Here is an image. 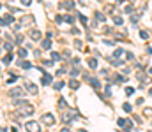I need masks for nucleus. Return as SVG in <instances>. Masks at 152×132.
Segmentation results:
<instances>
[{
    "label": "nucleus",
    "mask_w": 152,
    "mask_h": 132,
    "mask_svg": "<svg viewBox=\"0 0 152 132\" xmlns=\"http://www.w3.org/2000/svg\"><path fill=\"white\" fill-rule=\"evenodd\" d=\"M9 95H11V97H21V95H23V90L18 88V86H16V88H11V90H9Z\"/></svg>",
    "instance_id": "423d86ee"
},
{
    "label": "nucleus",
    "mask_w": 152,
    "mask_h": 132,
    "mask_svg": "<svg viewBox=\"0 0 152 132\" xmlns=\"http://www.w3.org/2000/svg\"><path fill=\"white\" fill-rule=\"evenodd\" d=\"M62 86H64V83H62V81H57V83L53 85V88H55V90H62Z\"/></svg>",
    "instance_id": "5701e85b"
},
{
    "label": "nucleus",
    "mask_w": 152,
    "mask_h": 132,
    "mask_svg": "<svg viewBox=\"0 0 152 132\" xmlns=\"http://www.w3.org/2000/svg\"><path fill=\"white\" fill-rule=\"evenodd\" d=\"M64 21H66V23H71V25H73V23H74V18H73V16L69 14V16H64Z\"/></svg>",
    "instance_id": "6ab92c4d"
},
{
    "label": "nucleus",
    "mask_w": 152,
    "mask_h": 132,
    "mask_svg": "<svg viewBox=\"0 0 152 132\" xmlns=\"http://www.w3.org/2000/svg\"><path fill=\"white\" fill-rule=\"evenodd\" d=\"M55 21H57L58 25H60V23H64V16H60V14H57V16H55Z\"/></svg>",
    "instance_id": "b1692460"
},
{
    "label": "nucleus",
    "mask_w": 152,
    "mask_h": 132,
    "mask_svg": "<svg viewBox=\"0 0 152 132\" xmlns=\"http://www.w3.org/2000/svg\"><path fill=\"white\" fill-rule=\"evenodd\" d=\"M25 129H27V130H32V132H37V130H41L39 123H37V122H34V120L27 122V123H25Z\"/></svg>",
    "instance_id": "7ed1b4c3"
},
{
    "label": "nucleus",
    "mask_w": 152,
    "mask_h": 132,
    "mask_svg": "<svg viewBox=\"0 0 152 132\" xmlns=\"http://www.w3.org/2000/svg\"><path fill=\"white\" fill-rule=\"evenodd\" d=\"M4 48H5L7 51H11V49H12V44H11V42H5V44H4Z\"/></svg>",
    "instance_id": "2f4dec72"
},
{
    "label": "nucleus",
    "mask_w": 152,
    "mask_h": 132,
    "mask_svg": "<svg viewBox=\"0 0 152 132\" xmlns=\"http://www.w3.org/2000/svg\"><path fill=\"white\" fill-rule=\"evenodd\" d=\"M112 64H113L115 67H120V65H124V60H110Z\"/></svg>",
    "instance_id": "4be33fe9"
},
{
    "label": "nucleus",
    "mask_w": 152,
    "mask_h": 132,
    "mask_svg": "<svg viewBox=\"0 0 152 132\" xmlns=\"http://www.w3.org/2000/svg\"><path fill=\"white\" fill-rule=\"evenodd\" d=\"M58 9H74V2H62V4H58Z\"/></svg>",
    "instance_id": "0eeeda50"
},
{
    "label": "nucleus",
    "mask_w": 152,
    "mask_h": 132,
    "mask_svg": "<svg viewBox=\"0 0 152 132\" xmlns=\"http://www.w3.org/2000/svg\"><path fill=\"white\" fill-rule=\"evenodd\" d=\"M126 93H127V95H133V93H134V88L127 86V88H126Z\"/></svg>",
    "instance_id": "cd10ccee"
},
{
    "label": "nucleus",
    "mask_w": 152,
    "mask_h": 132,
    "mask_svg": "<svg viewBox=\"0 0 152 132\" xmlns=\"http://www.w3.org/2000/svg\"><path fill=\"white\" fill-rule=\"evenodd\" d=\"M96 20H97V21H101V23H103V21H104V20H106V18H104V14H103V12H96Z\"/></svg>",
    "instance_id": "f3484780"
},
{
    "label": "nucleus",
    "mask_w": 152,
    "mask_h": 132,
    "mask_svg": "<svg viewBox=\"0 0 152 132\" xmlns=\"http://www.w3.org/2000/svg\"><path fill=\"white\" fill-rule=\"evenodd\" d=\"M74 48H76V49H81V48H83V46H81V41H76V42H74Z\"/></svg>",
    "instance_id": "f704fd0d"
},
{
    "label": "nucleus",
    "mask_w": 152,
    "mask_h": 132,
    "mask_svg": "<svg viewBox=\"0 0 152 132\" xmlns=\"http://www.w3.org/2000/svg\"><path fill=\"white\" fill-rule=\"evenodd\" d=\"M18 55H20L21 58H25V56H27V49H25V48H20V49H18Z\"/></svg>",
    "instance_id": "aec40b11"
},
{
    "label": "nucleus",
    "mask_w": 152,
    "mask_h": 132,
    "mask_svg": "<svg viewBox=\"0 0 152 132\" xmlns=\"http://www.w3.org/2000/svg\"><path fill=\"white\" fill-rule=\"evenodd\" d=\"M131 109H133V107H131V104H124V111H127V113H131Z\"/></svg>",
    "instance_id": "473e14b6"
},
{
    "label": "nucleus",
    "mask_w": 152,
    "mask_h": 132,
    "mask_svg": "<svg viewBox=\"0 0 152 132\" xmlns=\"http://www.w3.org/2000/svg\"><path fill=\"white\" fill-rule=\"evenodd\" d=\"M78 18H80V21H81L83 25H87V23H88V20H87V18H85L83 14H78Z\"/></svg>",
    "instance_id": "393cba45"
},
{
    "label": "nucleus",
    "mask_w": 152,
    "mask_h": 132,
    "mask_svg": "<svg viewBox=\"0 0 152 132\" xmlns=\"http://www.w3.org/2000/svg\"><path fill=\"white\" fill-rule=\"evenodd\" d=\"M30 39H32V41H39V39H41V32H39V30H32V32H30Z\"/></svg>",
    "instance_id": "ddd939ff"
},
{
    "label": "nucleus",
    "mask_w": 152,
    "mask_h": 132,
    "mask_svg": "<svg viewBox=\"0 0 152 132\" xmlns=\"http://www.w3.org/2000/svg\"><path fill=\"white\" fill-rule=\"evenodd\" d=\"M41 122H42L44 125H48V127H50V125H53V123H55V118H53V115H51V113H46V115H42V116H41Z\"/></svg>",
    "instance_id": "f03ea898"
},
{
    "label": "nucleus",
    "mask_w": 152,
    "mask_h": 132,
    "mask_svg": "<svg viewBox=\"0 0 152 132\" xmlns=\"http://www.w3.org/2000/svg\"><path fill=\"white\" fill-rule=\"evenodd\" d=\"M21 41H23V37L21 35H16V44H21Z\"/></svg>",
    "instance_id": "e433bc0d"
},
{
    "label": "nucleus",
    "mask_w": 152,
    "mask_h": 132,
    "mask_svg": "<svg viewBox=\"0 0 152 132\" xmlns=\"http://www.w3.org/2000/svg\"><path fill=\"white\" fill-rule=\"evenodd\" d=\"M67 104H66V99H60L58 100V107H66Z\"/></svg>",
    "instance_id": "c756f323"
},
{
    "label": "nucleus",
    "mask_w": 152,
    "mask_h": 132,
    "mask_svg": "<svg viewBox=\"0 0 152 132\" xmlns=\"http://www.w3.org/2000/svg\"><path fill=\"white\" fill-rule=\"evenodd\" d=\"M25 88H27V92H28V93H32V95H36V93H37V86H36L34 83H25Z\"/></svg>",
    "instance_id": "39448f33"
},
{
    "label": "nucleus",
    "mask_w": 152,
    "mask_h": 132,
    "mask_svg": "<svg viewBox=\"0 0 152 132\" xmlns=\"http://www.w3.org/2000/svg\"><path fill=\"white\" fill-rule=\"evenodd\" d=\"M140 37H142V39H149V33L145 32V30H142V32H140Z\"/></svg>",
    "instance_id": "7c9ffc66"
},
{
    "label": "nucleus",
    "mask_w": 152,
    "mask_h": 132,
    "mask_svg": "<svg viewBox=\"0 0 152 132\" xmlns=\"http://www.w3.org/2000/svg\"><path fill=\"white\" fill-rule=\"evenodd\" d=\"M11 62H12V55H11V53H7V55L2 58V64H4V65H9Z\"/></svg>",
    "instance_id": "f8f14e48"
},
{
    "label": "nucleus",
    "mask_w": 152,
    "mask_h": 132,
    "mask_svg": "<svg viewBox=\"0 0 152 132\" xmlns=\"http://www.w3.org/2000/svg\"><path fill=\"white\" fill-rule=\"evenodd\" d=\"M117 2H124V0H117Z\"/></svg>",
    "instance_id": "c03bdc74"
},
{
    "label": "nucleus",
    "mask_w": 152,
    "mask_h": 132,
    "mask_svg": "<svg viewBox=\"0 0 152 132\" xmlns=\"http://www.w3.org/2000/svg\"><path fill=\"white\" fill-rule=\"evenodd\" d=\"M21 23H23V25H28V23H32V16H23Z\"/></svg>",
    "instance_id": "a211bd4d"
},
{
    "label": "nucleus",
    "mask_w": 152,
    "mask_h": 132,
    "mask_svg": "<svg viewBox=\"0 0 152 132\" xmlns=\"http://www.w3.org/2000/svg\"><path fill=\"white\" fill-rule=\"evenodd\" d=\"M16 79H18V76H11V78H9V79H7V83H14V81H16Z\"/></svg>",
    "instance_id": "c9c22d12"
},
{
    "label": "nucleus",
    "mask_w": 152,
    "mask_h": 132,
    "mask_svg": "<svg viewBox=\"0 0 152 132\" xmlns=\"http://www.w3.org/2000/svg\"><path fill=\"white\" fill-rule=\"evenodd\" d=\"M41 83H42V85H50V83H51V74H46V72H44V76L41 78Z\"/></svg>",
    "instance_id": "6e6552de"
},
{
    "label": "nucleus",
    "mask_w": 152,
    "mask_h": 132,
    "mask_svg": "<svg viewBox=\"0 0 152 132\" xmlns=\"http://www.w3.org/2000/svg\"><path fill=\"white\" fill-rule=\"evenodd\" d=\"M12 23H14V18L11 14H5L0 18V25H12Z\"/></svg>",
    "instance_id": "20e7f679"
},
{
    "label": "nucleus",
    "mask_w": 152,
    "mask_h": 132,
    "mask_svg": "<svg viewBox=\"0 0 152 132\" xmlns=\"http://www.w3.org/2000/svg\"><path fill=\"white\" fill-rule=\"evenodd\" d=\"M113 23L115 25H122V18H113Z\"/></svg>",
    "instance_id": "72a5a7b5"
},
{
    "label": "nucleus",
    "mask_w": 152,
    "mask_h": 132,
    "mask_svg": "<svg viewBox=\"0 0 152 132\" xmlns=\"http://www.w3.org/2000/svg\"><path fill=\"white\" fill-rule=\"evenodd\" d=\"M88 67H90V69H96V67H97V60H96V58H88Z\"/></svg>",
    "instance_id": "2eb2a0df"
},
{
    "label": "nucleus",
    "mask_w": 152,
    "mask_h": 132,
    "mask_svg": "<svg viewBox=\"0 0 152 132\" xmlns=\"http://www.w3.org/2000/svg\"><path fill=\"white\" fill-rule=\"evenodd\" d=\"M41 48H42V49H50V48H51V41H50V37H46V41L41 42Z\"/></svg>",
    "instance_id": "9b49d317"
},
{
    "label": "nucleus",
    "mask_w": 152,
    "mask_h": 132,
    "mask_svg": "<svg viewBox=\"0 0 152 132\" xmlns=\"http://www.w3.org/2000/svg\"><path fill=\"white\" fill-rule=\"evenodd\" d=\"M16 64H18L20 67H23V69H32V64H30V62H23V60H18Z\"/></svg>",
    "instance_id": "4468645a"
},
{
    "label": "nucleus",
    "mask_w": 152,
    "mask_h": 132,
    "mask_svg": "<svg viewBox=\"0 0 152 132\" xmlns=\"http://www.w3.org/2000/svg\"><path fill=\"white\" fill-rule=\"evenodd\" d=\"M14 106H16V115L18 116H30L34 113V106L23 99L14 100Z\"/></svg>",
    "instance_id": "f257e3e1"
},
{
    "label": "nucleus",
    "mask_w": 152,
    "mask_h": 132,
    "mask_svg": "<svg viewBox=\"0 0 152 132\" xmlns=\"http://www.w3.org/2000/svg\"><path fill=\"white\" fill-rule=\"evenodd\" d=\"M74 118H76V115H64V116H62V122H64V123H71Z\"/></svg>",
    "instance_id": "9d476101"
},
{
    "label": "nucleus",
    "mask_w": 152,
    "mask_h": 132,
    "mask_svg": "<svg viewBox=\"0 0 152 132\" xmlns=\"http://www.w3.org/2000/svg\"><path fill=\"white\" fill-rule=\"evenodd\" d=\"M126 12H133V5H127L126 7Z\"/></svg>",
    "instance_id": "ea45409f"
},
{
    "label": "nucleus",
    "mask_w": 152,
    "mask_h": 132,
    "mask_svg": "<svg viewBox=\"0 0 152 132\" xmlns=\"http://www.w3.org/2000/svg\"><path fill=\"white\" fill-rule=\"evenodd\" d=\"M42 64H44L46 67H51L53 65V60H42Z\"/></svg>",
    "instance_id": "c85d7f7f"
},
{
    "label": "nucleus",
    "mask_w": 152,
    "mask_h": 132,
    "mask_svg": "<svg viewBox=\"0 0 152 132\" xmlns=\"http://www.w3.org/2000/svg\"><path fill=\"white\" fill-rule=\"evenodd\" d=\"M117 123H118V127H124V125H126V118H118Z\"/></svg>",
    "instance_id": "bb28decb"
},
{
    "label": "nucleus",
    "mask_w": 152,
    "mask_h": 132,
    "mask_svg": "<svg viewBox=\"0 0 152 132\" xmlns=\"http://www.w3.org/2000/svg\"><path fill=\"white\" fill-rule=\"evenodd\" d=\"M60 58H62V55H60V53H57V51H53V53H51V60H60Z\"/></svg>",
    "instance_id": "412c9836"
},
{
    "label": "nucleus",
    "mask_w": 152,
    "mask_h": 132,
    "mask_svg": "<svg viewBox=\"0 0 152 132\" xmlns=\"http://www.w3.org/2000/svg\"><path fill=\"white\" fill-rule=\"evenodd\" d=\"M150 95H152V88H150Z\"/></svg>",
    "instance_id": "a18cd8bd"
},
{
    "label": "nucleus",
    "mask_w": 152,
    "mask_h": 132,
    "mask_svg": "<svg viewBox=\"0 0 152 132\" xmlns=\"http://www.w3.org/2000/svg\"><path fill=\"white\" fill-rule=\"evenodd\" d=\"M149 72H150V74H152V67H150V69H149Z\"/></svg>",
    "instance_id": "37998d69"
},
{
    "label": "nucleus",
    "mask_w": 152,
    "mask_h": 132,
    "mask_svg": "<svg viewBox=\"0 0 152 132\" xmlns=\"http://www.w3.org/2000/svg\"><path fill=\"white\" fill-rule=\"evenodd\" d=\"M71 32L74 33V35H80V30H78V28H74V27H73V30H71Z\"/></svg>",
    "instance_id": "a19ab883"
},
{
    "label": "nucleus",
    "mask_w": 152,
    "mask_h": 132,
    "mask_svg": "<svg viewBox=\"0 0 152 132\" xmlns=\"http://www.w3.org/2000/svg\"><path fill=\"white\" fill-rule=\"evenodd\" d=\"M126 58H127V60H134V55H133V53H127Z\"/></svg>",
    "instance_id": "4c0bfd02"
},
{
    "label": "nucleus",
    "mask_w": 152,
    "mask_h": 132,
    "mask_svg": "<svg viewBox=\"0 0 152 132\" xmlns=\"http://www.w3.org/2000/svg\"><path fill=\"white\" fill-rule=\"evenodd\" d=\"M69 74H71V78H76V76L80 74V70H78V69H71V72H69Z\"/></svg>",
    "instance_id": "a878e982"
},
{
    "label": "nucleus",
    "mask_w": 152,
    "mask_h": 132,
    "mask_svg": "<svg viewBox=\"0 0 152 132\" xmlns=\"http://www.w3.org/2000/svg\"><path fill=\"white\" fill-rule=\"evenodd\" d=\"M87 81H88V83H90L94 88H101V83H99V79H96V78H88Z\"/></svg>",
    "instance_id": "1a4fd4ad"
},
{
    "label": "nucleus",
    "mask_w": 152,
    "mask_h": 132,
    "mask_svg": "<svg viewBox=\"0 0 152 132\" xmlns=\"http://www.w3.org/2000/svg\"><path fill=\"white\" fill-rule=\"evenodd\" d=\"M69 86H71L73 90H78V86H80V83H78L76 79H71V81H69Z\"/></svg>",
    "instance_id": "dca6fc26"
},
{
    "label": "nucleus",
    "mask_w": 152,
    "mask_h": 132,
    "mask_svg": "<svg viewBox=\"0 0 152 132\" xmlns=\"http://www.w3.org/2000/svg\"><path fill=\"white\" fill-rule=\"evenodd\" d=\"M21 4H23V5H30V4H32V0H21Z\"/></svg>",
    "instance_id": "58836bf2"
},
{
    "label": "nucleus",
    "mask_w": 152,
    "mask_h": 132,
    "mask_svg": "<svg viewBox=\"0 0 152 132\" xmlns=\"http://www.w3.org/2000/svg\"><path fill=\"white\" fill-rule=\"evenodd\" d=\"M120 55H122V49H117V51H115V55H113V56H120Z\"/></svg>",
    "instance_id": "79ce46f5"
}]
</instances>
